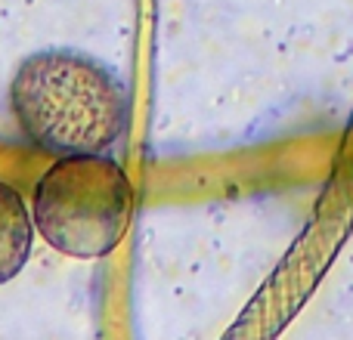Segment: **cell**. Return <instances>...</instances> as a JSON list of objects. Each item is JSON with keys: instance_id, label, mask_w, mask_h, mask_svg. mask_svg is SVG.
Wrapping results in <instances>:
<instances>
[{"instance_id": "1", "label": "cell", "mask_w": 353, "mask_h": 340, "mask_svg": "<svg viewBox=\"0 0 353 340\" xmlns=\"http://www.w3.org/2000/svg\"><path fill=\"white\" fill-rule=\"evenodd\" d=\"M10 103L22 134L56 158L105 152L128 121L124 84L74 50L28 56L10 84Z\"/></svg>"}, {"instance_id": "2", "label": "cell", "mask_w": 353, "mask_h": 340, "mask_svg": "<svg viewBox=\"0 0 353 340\" xmlns=\"http://www.w3.org/2000/svg\"><path fill=\"white\" fill-rule=\"evenodd\" d=\"M134 213V186L118 161L65 155L37 180L31 220L50 248L74 260H97L118 248Z\"/></svg>"}, {"instance_id": "3", "label": "cell", "mask_w": 353, "mask_h": 340, "mask_svg": "<svg viewBox=\"0 0 353 340\" xmlns=\"http://www.w3.org/2000/svg\"><path fill=\"white\" fill-rule=\"evenodd\" d=\"M31 238H34V220L22 195L0 182V285L22 273L31 254Z\"/></svg>"}]
</instances>
